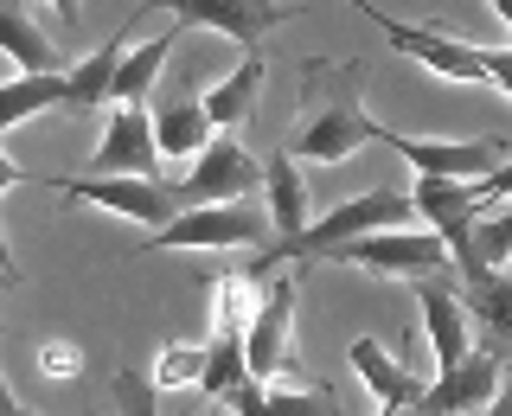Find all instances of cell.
<instances>
[{
  "label": "cell",
  "mask_w": 512,
  "mask_h": 416,
  "mask_svg": "<svg viewBox=\"0 0 512 416\" xmlns=\"http://www.w3.org/2000/svg\"><path fill=\"white\" fill-rule=\"evenodd\" d=\"M295 7H244V0H180L173 7V26L192 32V26H205V32H224V39H237L244 52L256 58V45H263V32L269 26H282Z\"/></svg>",
  "instance_id": "4fadbf2b"
},
{
  "label": "cell",
  "mask_w": 512,
  "mask_h": 416,
  "mask_svg": "<svg viewBox=\"0 0 512 416\" xmlns=\"http://www.w3.org/2000/svg\"><path fill=\"white\" fill-rule=\"evenodd\" d=\"M365 20H372L384 39L397 45L404 58L416 64H429L436 77H448V84H468V90H493L487 84V64H480V45H461V39H448V32L436 26H404V20H391L384 7H365Z\"/></svg>",
  "instance_id": "9c48e42d"
},
{
  "label": "cell",
  "mask_w": 512,
  "mask_h": 416,
  "mask_svg": "<svg viewBox=\"0 0 512 416\" xmlns=\"http://www.w3.org/2000/svg\"><path fill=\"white\" fill-rule=\"evenodd\" d=\"M160 141H154V116L148 109H128V103H109V128L90 154V173L96 180H160Z\"/></svg>",
  "instance_id": "30bf717a"
},
{
  "label": "cell",
  "mask_w": 512,
  "mask_h": 416,
  "mask_svg": "<svg viewBox=\"0 0 512 416\" xmlns=\"http://www.w3.org/2000/svg\"><path fill=\"white\" fill-rule=\"evenodd\" d=\"M461 308H468V320L487 333L493 359L512 352V276L506 269H474V276H461Z\"/></svg>",
  "instance_id": "ffe728a7"
},
{
  "label": "cell",
  "mask_w": 512,
  "mask_h": 416,
  "mask_svg": "<svg viewBox=\"0 0 512 416\" xmlns=\"http://www.w3.org/2000/svg\"><path fill=\"white\" fill-rule=\"evenodd\" d=\"M39 109H71V71L58 77H7L0 90V128H20Z\"/></svg>",
  "instance_id": "cb8c5ba5"
},
{
  "label": "cell",
  "mask_w": 512,
  "mask_h": 416,
  "mask_svg": "<svg viewBox=\"0 0 512 416\" xmlns=\"http://www.w3.org/2000/svg\"><path fill=\"white\" fill-rule=\"evenodd\" d=\"M0 39H7V58L20 64L13 77H58V71H71V64L52 52V39L32 26L26 7H7V13H0Z\"/></svg>",
  "instance_id": "7402d4cb"
},
{
  "label": "cell",
  "mask_w": 512,
  "mask_h": 416,
  "mask_svg": "<svg viewBox=\"0 0 512 416\" xmlns=\"http://www.w3.org/2000/svg\"><path fill=\"white\" fill-rule=\"evenodd\" d=\"M231 416H340V391L333 384H237Z\"/></svg>",
  "instance_id": "e0dca14e"
},
{
  "label": "cell",
  "mask_w": 512,
  "mask_h": 416,
  "mask_svg": "<svg viewBox=\"0 0 512 416\" xmlns=\"http://www.w3.org/2000/svg\"><path fill=\"white\" fill-rule=\"evenodd\" d=\"M493 13H500V20L512 26V0H493Z\"/></svg>",
  "instance_id": "4dcf8cb0"
},
{
  "label": "cell",
  "mask_w": 512,
  "mask_h": 416,
  "mask_svg": "<svg viewBox=\"0 0 512 416\" xmlns=\"http://www.w3.org/2000/svg\"><path fill=\"white\" fill-rule=\"evenodd\" d=\"M199 416H231V404H218V410H199Z\"/></svg>",
  "instance_id": "1f68e13d"
},
{
  "label": "cell",
  "mask_w": 512,
  "mask_h": 416,
  "mask_svg": "<svg viewBox=\"0 0 512 416\" xmlns=\"http://www.w3.org/2000/svg\"><path fill=\"white\" fill-rule=\"evenodd\" d=\"M250 244L276 250V218H269V205L237 199V205H192L141 250H250Z\"/></svg>",
  "instance_id": "277c9868"
},
{
  "label": "cell",
  "mask_w": 512,
  "mask_h": 416,
  "mask_svg": "<svg viewBox=\"0 0 512 416\" xmlns=\"http://www.w3.org/2000/svg\"><path fill=\"white\" fill-rule=\"evenodd\" d=\"M263 77H269V64H263V52L256 58H244L224 84H212L205 90V116H212V128L218 135H237V128L250 122V109H256V96H263Z\"/></svg>",
  "instance_id": "44dd1931"
},
{
  "label": "cell",
  "mask_w": 512,
  "mask_h": 416,
  "mask_svg": "<svg viewBox=\"0 0 512 416\" xmlns=\"http://www.w3.org/2000/svg\"><path fill=\"white\" fill-rule=\"evenodd\" d=\"M109 391H116L122 416H160V410H154V391H160V384H148L141 372H116V384H109Z\"/></svg>",
  "instance_id": "484cf974"
},
{
  "label": "cell",
  "mask_w": 512,
  "mask_h": 416,
  "mask_svg": "<svg viewBox=\"0 0 512 416\" xmlns=\"http://www.w3.org/2000/svg\"><path fill=\"white\" fill-rule=\"evenodd\" d=\"M263 205H269V218H276V250H288L314 224L308 218V186H301V167H295L288 148L263 154Z\"/></svg>",
  "instance_id": "d6986e66"
},
{
  "label": "cell",
  "mask_w": 512,
  "mask_h": 416,
  "mask_svg": "<svg viewBox=\"0 0 512 416\" xmlns=\"http://www.w3.org/2000/svg\"><path fill=\"white\" fill-rule=\"evenodd\" d=\"M480 64H487V84L512 96V45H480Z\"/></svg>",
  "instance_id": "83f0119b"
},
{
  "label": "cell",
  "mask_w": 512,
  "mask_h": 416,
  "mask_svg": "<svg viewBox=\"0 0 512 416\" xmlns=\"http://www.w3.org/2000/svg\"><path fill=\"white\" fill-rule=\"evenodd\" d=\"M135 26H141V13H128L103 39V52L71 64V116H96L103 103H116V77H122V58L135 52Z\"/></svg>",
  "instance_id": "5bb4252c"
},
{
  "label": "cell",
  "mask_w": 512,
  "mask_h": 416,
  "mask_svg": "<svg viewBox=\"0 0 512 416\" xmlns=\"http://www.w3.org/2000/svg\"><path fill=\"white\" fill-rule=\"evenodd\" d=\"M205 378V340L199 346H167L154 359V384L160 391H180V384H199Z\"/></svg>",
  "instance_id": "d4e9b609"
},
{
  "label": "cell",
  "mask_w": 512,
  "mask_h": 416,
  "mask_svg": "<svg viewBox=\"0 0 512 416\" xmlns=\"http://www.w3.org/2000/svg\"><path fill=\"white\" fill-rule=\"evenodd\" d=\"M506 276H512V256H506Z\"/></svg>",
  "instance_id": "d6a6232c"
},
{
  "label": "cell",
  "mask_w": 512,
  "mask_h": 416,
  "mask_svg": "<svg viewBox=\"0 0 512 416\" xmlns=\"http://www.w3.org/2000/svg\"><path fill=\"white\" fill-rule=\"evenodd\" d=\"M410 212H416V199H404V192H359V199H346V205H333V212H320L288 250H269L263 263H256V276H269L276 263H295V256L333 263L346 244H359V237H372V231H404Z\"/></svg>",
  "instance_id": "7a4b0ae2"
},
{
  "label": "cell",
  "mask_w": 512,
  "mask_h": 416,
  "mask_svg": "<svg viewBox=\"0 0 512 416\" xmlns=\"http://www.w3.org/2000/svg\"><path fill=\"white\" fill-rule=\"evenodd\" d=\"M480 416H512V378L500 384V397H493V404H487V410H480Z\"/></svg>",
  "instance_id": "f1b7e54d"
},
{
  "label": "cell",
  "mask_w": 512,
  "mask_h": 416,
  "mask_svg": "<svg viewBox=\"0 0 512 416\" xmlns=\"http://www.w3.org/2000/svg\"><path fill=\"white\" fill-rule=\"evenodd\" d=\"M346 365H352V372H359V378L378 391V410H410L416 397L429 391V378L416 372V365H397L391 352L372 340V333H359V340L346 346Z\"/></svg>",
  "instance_id": "ac0fdd59"
},
{
  "label": "cell",
  "mask_w": 512,
  "mask_h": 416,
  "mask_svg": "<svg viewBox=\"0 0 512 416\" xmlns=\"http://www.w3.org/2000/svg\"><path fill=\"white\" fill-rule=\"evenodd\" d=\"M333 263H359L372 269V276H391V282H448V269H455V256L436 231H372L359 237V244H346Z\"/></svg>",
  "instance_id": "8992f818"
},
{
  "label": "cell",
  "mask_w": 512,
  "mask_h": 416,
  "mask_svg": "<svg viewBox=\"0 0 512 416\" xmlns=\"http://www.w3.org/2000/svg\"><path fill=\"white\" fill-rule=\"evenodd\" d=\"M39 372L45 378H77V372H84V352H77L71 340H45L39 346Z\"/></svg>",
  "instance_id": "4316f807"
},
{
  "label": "cell",
  "mask_w": 512,
  "mask_h": 416,
  "mask_svg": "<svg viewBox=\"0 0 512 416\" xmlns=\"http://www.w3.org/2000/svg\"><path fill=\"white\" fill-rule=\"evenodd\" d=\"M0 404H7V416H32V410L20 404V391H0Z\"/></svg>",
  "instance_id": "f546056e"
},
{
  "label": "cell",
  "mask_w": 512,
  "mask_h": 416,
  "mask_svg": "<svg viewBox=\"0 0 512 416\" xmlns=\"http://www.w3.org/2000/svg\"><path fill=\"white\" fill-rule=\"evenodd\" d=\"M154 141H160L167 160H199L218 141V128H212V116H205V103L192 96V84H173L154 103Z\"/></svg>",
  "instance_id": "9a60e30c"
},
{
  "label": "cell",
  "mask_w": 512,
  "mask_h": 416,
  "mask_svg": "<svg viewBox=\"0 0 512 416\" xmlns=\"http://www.w3.org/2000/svg\"><path fill=\"white\" fill-rule=\"evenodd\" d=\"M416 308H423V327H429V346H436V372L461 365L474 352V320L461 308V288L448 282H416Z\"/></svg>",
  "instance_id": "2e32d148"
},
{
  "label": "cell",
  "mask_w": 512,
  "mask_h": 416,
  "mask_svg": "<svg viewBox=\"0 0 512 416\" xmlns=\"http://www.w3.org/2000/svg\"><path fill=\"white\" fill-rule=\"evenodd\" d=\"M218 308H212V333H205V378L199 391L212 397V404H224V397L237 391V384H250V282L237 276H218Z\"/></svg>",
  "instance_id": "5b68a950"
},
{
  "label": "cell",
  "mask_w": 512,
  "mask_h": 416,
  "mask_svg": "<svg viewBox=\"0 0 512 416\" xmlns=\"http://www.w3.org/2000/svg\"><path fill=\"white\" fill-rule=\"evenodd\" d=\"M365 64H308L301 71V122L288 135L295 160H346L378 141V122L365 116Z\"/></svg>",
  "instance_id": "6da1fadb"
},
{
  "label": "cell",
  "mask_w": 512,
  "mask_h": 416,
  "mask_svg": "<svg viewBox=\"0 0 512 416\" xmlns=\"http://www.w3.org/2000/svg\"><path fill=\"white\" fill-rule=\"evenodd\" d=\"M180 192V212L192 205H237V199H256L263 192V160H256L237 135H218L212 148L186 167V180L173 186Z\"/></svg>",
  "instance_id": "ba28073f"
},
{
  "label": "cell",
  "mask_w": 512,
  "mask_h": 416,
  "mask_svg": "<svg viewBox=\"0 0 512 416\" xmlns=\"http://www.w3.org/2000/svg\"><path fill=\"white\" fill-rule=\"evenodd\" d=\"M500 384H506V365L493 352H468L461 365L429 378V391L410 404V416H480L500 397Z\"/></svg>",
  "instance_id": "8fae6325"
},
{
  "label": "cell",
  "mask_w": 512,
  "mask_h": 416,
  "mask_svg": "<svg viewBox=\"0 0 512 416\" xmlns=\"http://www.w3.org/2000/svg\"><path fill=\"white\" fill-rule=\"evenodd\" d=\"M180 45V26L167 20V32H154V39H141L135 52L122 58V77H116V103H128V109H141L154 96V77H160V64H167V52Z\"/></svg>",
  "instance_id": "603a6c76"
},
{
  "label": "cell",
  "mask_w": 512,
  "mask_h": 416,
  "mask_svg": "<svg viewBox=\"0 0 512 416\" xmlns=\"http://www.w3.org/2000/svg\"><path fill=\"white\" fill-rule=\"evenodd\" d=\"M288 352H295V282L276 276L250 314V378L276 384L288 372Z\"/></svg>",
  "instance_id": "7c38bea8"
},
{
  "label": "cell",
  "mask_w": 512,
  "mask_h": 416,
  "mask_svg": "<svg viewBox=\"0 0 512 416\" xmlns=\"http://www.w3.org/2000/svg\"><path fill=\"white\" fill-rule=\"evenodd\" d=\"M0 180L7 186H45V192L77 199V205H103V212H116V218L148 224V237L180 218V192L167 180H96V173H84V180H52V173H20V167H0Z\"/></svg>",
  "instance_id": "3957f363"
},
{
  "label": "cell",
  "mask_w": 512,
  "mask_h": 416,
  "mask_svg": "<svg viewBox=\"0 0 512 416\" xmlns=\"http://www.w3.org/2000/svg\"><path fill=\"white\" fill-rule=\"evenodd\" d=\"M378 148L410 160L416 180H455V186H480L512 160L506 141H423V135H397V128H378Z\"/></svg>",
  "instance_id": "52a82bcc"
}]
</instances>
